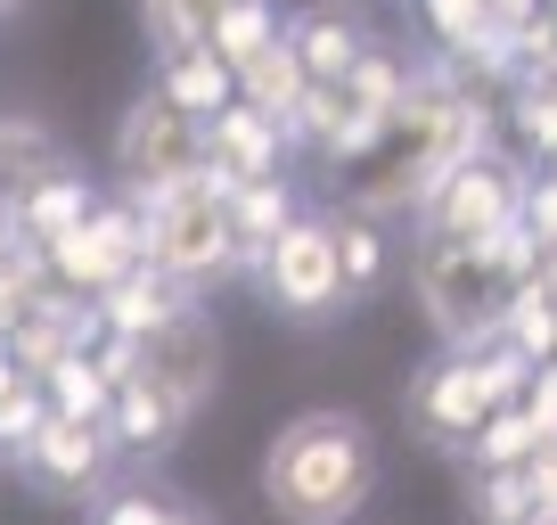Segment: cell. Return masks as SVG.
Segmentation results:
<instances>
[{
  "mask_svg": "<svg viewBox=\"0 0 557 525\" xmlns=\"http://www.w3.org/2000/svg\"><path fill=\"white\" fill-rule=\"evenodd\" d=\"M377 492V436L352 411H296L262 452V509L278 525H352Z\"/></svg>",
  "mask_w": 557,
  "mask_h": 525,
  "instance_id": "6da1fadb",
  "label": "cell"
},
{
  "mask_svg": "<svg viewBox=\"0 0 557 525\" xmlns=\"http://www.w3.org/2000/svg\"><path fill=\"white\" fill-rule=\"evenodd\" d=\"M524 369H533V362H524L508 337H484V345H443L435 362L410 378V436L435 443V452H468V443L484 436L492 411L517 403Z\"/></svg>",
  "mask_w": 557,
  "mask_h": 525,
  "instance_id": "7a4b0ae2",
  "label": "cell"
},
{
  "mask_svg": "<svg viewBox=\"0 0 557 525\" xmlns=\"http://www.w3.org/2000/svg\"><path fill=\"white\" fill-rule=\"evenodd\" d=\"M139 262L164 271L181 296H206L222 280H246L238 239H230V190L222 181H181V190L139 206Z\"/></svg>",
  "mask_w": 557,
  "mask_h": 525,
  "instance_id": "3957f363",
  "label": "cell"
},
{
  "mask_svg": "<svg viewBox=\"0 0 557 525\" xmlns=\"http://www.w3.org/2000/svg\"><path fill=\"white\" fill-rule=\"evenodd\" d=\"M401 90H410V58L385 50V41H369L361 66H352L345 83H312V90H304L296 132H287V141L312 148V157H329L336 173H345V164H361L369 148L385 141V123H394Z\"/></svg>",
  "mask_w": 557,
  "mask_h": 525,
  "instance_id": "277c9868",
  "label": "cell"
},
{
  "mask_svg": "<svg viewBox=\"0 0 557 525\" xmlns=\"http://www.w3.org/2000/svg\"><path fill=\"white\" fill-rule=\"evenodd\" d=\"M410 280H418V313L435 320L443 345H484V337L500 329V313H508L517 271H508V239L500 246H435V239H418Z\"/></svg>",
  "mask_w": 557,
  "mask_h": 525,
  "instance_id": "5b68a950",
  "label": "cell"
},
{
  "mask_svg": "<svg viewBox=\"0 0 557 525\" xmlns=\"http://www.w3.org/2000/svg\"><path fill=\"white\" fill-rule=\"evenodd\" d=\"M524 190H533V173H524L517 157L475 148V157H459L435 190L418 197V239H435V246H500L508 230L524 222Z\"/></svg>",
  "mask_w": 557,
  "mask_h": 525,
  "instance_id": "8992f818",
  "label": "cell"
},
{
  "mask_svg": "<svg viewBox=\"0 0 557 525\" xmlns=\"http://www.w3.org/2000/svg\"><path fill=\"white\" fill-rule=\"evenodd\" d=\"M123 345H132V378H123V386L157 394V403L173 411L181 427H189L197 411L213 403V386H222V329H213L206 304H181L164 329L123 337Z\"/></svg>",
  "mask_w": 557,
  "mask_h": 525,
  "instance_id": "52a82bcc",
  "label": "cell"
},
{
  "mask_svg": "<svg viewBox=\"0 0 557 525\" xmlns=\"http://www.w3.org/2000/svg\"><path fill=\"white\" fill-rule=\"evenodd\" d=\"M206 181V123H189L181 107H164L157 90H139L115 123V197L148 206V197Z\"/></svg>",
  "mask_w": 557,
  "mask_h": 525,
  "instance_id": "ba28073f",
  "label": "cell"
},
{
  "mask_svg": "<svg viewBox=\"0 0 557 525\" xmlns=\"http://www.w3.org/2000/svg\"><path fill=\"white\" fill-rule=\"evenodd\" d=\"M246 280H255L262 296H271V313H287V320H336L345 313V280H336L329 213H296V222L246 262Z\"/></svg>",
  "mask_w": 557,
  "mask_h": 525,
  "instance_id": "9c48e42d",
  "label": "cell"
},
{
  "mask_svg": "<svg viewBox=\"0 0 557 525\" xmlns=\"http://www.w3.org/2000/svg\"><path fill=\"white\" fill-rule=\"evenodd\" d=\"M41 271H50L58 296L99 304L123 271H139V206H132V197H99L90 222H74L66 239L41 246Z\"/></svg>",
  "mask_w": 557,
  "mask_h": 525,
  "instance_id": "30bf717a",
  "label": "cell"
},
{
  "mask_svg": "<svg viewBox=\"0 0 557 525\" xmlns=\"http://www.w3.org/2000/svg\"><path fill=\"white\" fill-rule=\"evenodd\" d=\"M17 476L41 492V501H99L107 476H115V443H107V419H41L17 452Z\"/></svg>",
  "mask_w": 557,
  "mask_h": 525,
  "instance_id": "8fae6325",
  "label": "cell"
},
{
  "mask_svg": "<svg viewBox=\"0 0 557 525\" xmlns=\"http://www.w3.org/2000/svg\"><path fill=\"white\" fill-rule=\"evenodd\" d=\"M278 41H287V58L304 66V83H345L377 34H369V17L352 0H312L296 17H278Z\"/></svg>",
  "mask_w": 557,
  "mask_h": 525,
  "instance_id": "7c38bea8",
  "label": "cell"
},
{
  "mask_svg": "<svg viewBox=\"0 0 557 525\" xmlns=\"http://www.w3.org/2000/svg\"><path fill=\"white\" fill-rule=\"evenodd\" d=\"M287 157H296V141L278 132L271 115H255L246 99H230L222 115L206 123V173L222 181V190H238V181H271L287 173Z\"/></svg>",
  "mask_w": 557,
  "mask_h": 525,
  "instance_id": "4fadbf2b",
  "label": "cell"
},
{
  "mask_svg": "<svg viewBox=\"0 0 557 525\" xmlns=\"http://www.w3.org/2000/svg\"><path fill=\"white\" fill-rule=\"evenodd\" d=\"M90 206H99V190L83 181V164H58V173H41L34 190L9 197V206H0V222H9V239H17L25 255H41V246L66 239L74 222H90Z\"/></svg>",
  "mask_w": 557,
  "mask_h": 525,
  "instance_id": "5bb4252c",
  "label": "cell"
},
{
  "mask_svg": "<svg viewBox=\"0 0 557 525\" xmlns=\"http://www.w3.org/2000/svg\"><path fill=\"white\" fill-rule=\"evenodd\" d=\"M181 304H197V296H181L164 271H148V262H139V271H123V280L90 304V313H99V337H148V329H164Z\"/></svg>",
  "mask_w": 557,
  "mask_h": 525,
  "instance_id": "9a60e30c",
  "label": "cell"
},
{
  "mask_svg": "<svg viewBox=\"0 0 557 525\" xmlns=\"http://www.w3.org/2000/svg\"><path fill=\"white\" fill-rule=\"evenodd\" d=\"M329 246H336V280H345V304H352V296H377V288H385V271H394V239H385L377 213L329 206Z\"/></svg>",
  "mask_w": 557,
  "mask_h": 525,
  "instance_id": "2e32d148",
  "label": "cell"
},
{
  "mask_svg": "<svg viewBox=\"0 0 557 525\" xmlns=\"http://www.w3.org/2000/svg\"><path fill=\"white\" fill-rule=\"evenodd\" d=\"M148 90H157L164 107H181L189 123H213L230 99H238V83H230V66H222L213 50H173V58H157V83H148Z\"/></svg>",
  "mask_w": 557,
  "mask_h": 525,
  "instance_id": "e0dca14e",
  "label": "cell"
},
{
  "mask_svg": "<svg viewBox=\"0 0 557 525\" xmlns=\"http://www.w3.org/2000/svg\"><path fill=\"white\" fill-rule=\"evenodd\" d=\"M296 213H304V206H296V181H287V173L238 181V190H230V239H238V262H255L278 230L296 222Z\"/></svg>",
  "mask_w": 557,
  "mask_h": 525,
  "instance_id": "ac0fdd59",
  "label": "cell"
},
{
  "mask_svg": "<svg viewBox=\"0 0 557 525\" xmlns=\"http://www.w3.org/2000/svg\"><path fill=\"white\" fill-rule=\"evenodd\" d=\"M230 83H238V99L255 107V115H271L278 132H296V107H304V90H312V83H304V66L287 58V41L255 50V58H246L238 74H230Z\"/></svg>",
  "mask_w": 557,
  "mask_h": 525,
  "instance_id": "d6986e66",
  "label": "cell"
},
{
  "mask_svg": "<svg viewBox=\"0 0 557 525\" xmlns=\"http://www.w3.org/2000/svg\"><path fill=\"white\" fill-rule=\"evenodd\" d=\"M238 0H139V25H148V50H213V25L230 17Z\"/></svg>",
  "mask_w": 557,
  "mask_h": 525,
  "instance_id": "ffe728a7",
  "label": "cell"
},
{
  "mask_svg": "<svg viewBox=\"0 0 557 525\" xmlns=\"http://www.w3.org/2000/svg\"><path fill=\"white\" fill-rule=\"evenodd\" d=\"M58 164H74L66 148H58L50 123H25V115H0V206L17 190H34L41 173H58Z\"/></svg>",
  "mask_w": 557,
  "mask_h": 525,
  "instance_id": "44dd1931",
  "label": "cell"
},
{
  "mask_svg": "<svg viewBox=\"0 0 557 525\" xmlns=\"http://www.w3.org/2000/svg\"><path fill=\"white\" fill-rule=\"evenodd\" d=\"M34 386H41V403H50L58 419H107V394H115L90 345H83V353H66V362H50Z\"/></svg>",
  "mask_w": 557,
  "mask_h": 525,
  "instance_id": "7402d4cb",
  "label": "cell"
},
{
  "mask_svg": "<svg viewBox=\"0 0 557 525\" xmlns=\"http://www.w3.org/2000/svg\"><path fill=\"white\" fill-rule=\"evenodd\" d=\"M90 525H206V517L189 501H173V492H157V485H115V492L90 501Z\"/></svg>",
  "mask_w": 557,
  "mask_h": 525,
  "instance_id": "603a6c76",
  "label": "cell"
},
{
  "mask_svg": "<svg viewBox=\"0 0 557 525\" xmlns=\"http://www.w3.org/2000/svg\"><path fill=\"white\" fill-rule=\"evenodd\" d=\"M533 452H541V443H533V427H524V411L508 403V411H492V419H484V436H475L459 460H468L475 476H508V468H524Z\"/></svg>",
  "mask_w": 557,
  "mask_h": 525,
  "instance_id": "cb8c5ba5",
  "label": "cell"
},
{
  "mask_svg": "<svg viewBox=\"0 0 557 525\" xmlns=\"http://www.w3.org/2000/svg\"><path fill=\"white\" fill-rule=\"evenodd\" d=\"M271 41H278V9H271V0H238V9L213 25V58H222L230 74H238L255 50H271Z\"/></svg>",
  "mask_w": 557,
  "mask_h": 525,
  "instance_id": "d4e9b609",
  "label": "cell"
},
{
  "mask_svg": "<svg viewBox=\"0 0 557 525\" xmlns=\"http://www.w3.org/2000/svg\"><path fill=\"white\" fill-rule=\"evenodd\" d=\"M475 517H484V525H524V517H533V492H524V476L517 468H508V476H475Z\"/></svg>",
  "mask_w": 557,
  "mask_h": 525,
  "instance_id": "484cf974",
  "label": "cell"
},
{
  "mask_svg": "<svg viewBox=\"0 0 557 525\" xmlns=\"http://www.w3.org/2000/svg\"><path fill=\"white\" fill-rule=\"evenodd\" d=\"M517 411H524V427H533V443H557V362H533V369H524Z\"/></svg>",
  "mask_w": 557,
  "mask_h": 525,
  "instance_id": "4316f807",
  "label": "cell"
},
{
  "mask_svg": "<svg viewBox=\"0 0 557 525\" xmlns=\"http://www.w3.org/2000/svg\"><path fill=\"white\" fill-rule=\"evenodd\" d=\"M41 419H50V403H41V386H17V394L0 403V452L17 460V452H25V436H34Z\"/></svg>",
  "mask_w": 557,
  "mask_h": 525,
  "instance_id": "83f0119b",
  "label": "cell"
},
{
  "mask_svg": "<svg viewBox=\"0 0 557 525\" xmlns=\"http://www.w3.org/2000/svg\"><path fill=\"white\" fill-rule=\"evenodd\" d=\"M517 476H524V492H533V509H557V443H541Z\"/></svg>",
  "mask_w": 557,
  "mask_h": 525,
  "instance_id": "f1b7e54d",
  "label": "cell"
},
{
  "mask_svg": "<svg viewBox=\"0 0 557 525\" xmlns=\"http://www.w3.org/2000/svg\"><path fill=\"white\" fill-rule=\"evenodd\" d=\"M17 386H34V378H25V369L9 362V353H0V403H9V394H17Z\"/></svg>",
  "mask_w": 557,
  "mask_h": 525,
  "instance_id": "f546056e",
  "label": "cell"
},
{
  "mask_svg": "<svg viewBox=\"0 0 557 525\" xmlns=\"http://www.w3.org/2000/svg\"><path fill=\"white\" fill-rule=\"evenodd\" d=\"M524 525H557V509H533V517H524Z\"/></svg>",
  "mask_w": 557,
  "mask_h": 525,
  "instance_id": "4dcf8cb0",
  "label": "cell"
},
{
  "mask_svg": "<svg viewBox=\"0 0 557 525\" xmlns=\"http://www.w3.org/2000/svg\"><path fill=\"white\" fill-rule=\"evenodd\" d=\"M9 9H17V0H0V17H9Z\"/></svg>",
  "mask_w": 557,
  "mask_h": 525,
  "instance_id": "1f68e13d",
  "label": "cell"
}]
</instances>
